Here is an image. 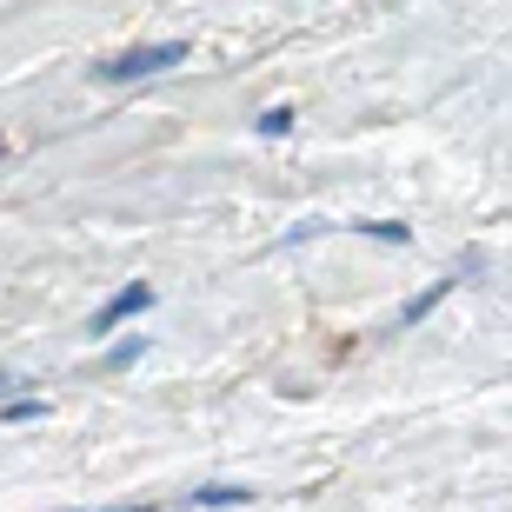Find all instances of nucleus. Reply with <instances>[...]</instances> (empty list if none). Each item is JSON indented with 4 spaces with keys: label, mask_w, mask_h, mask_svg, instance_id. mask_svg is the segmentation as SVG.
<instances>
[{
    "label": "nucleus",
    "mask_w": 512,
    "mask_h": 512,
    "mask_svg": "<svg viewBox=\"0 0 512 512\" xmlns=\"http://www.w3.org/2000/svg\"><path fill=\"white\" fill-rule=\"evenodd\" d=\"M247 486H200V493H187V506H247Z\"/></svg>",
    "instance_id": "7ed1b4c3"
},
{
    "label": "nucleus",
    "mask_w": 512,
    "mask_h": 512,
    "mask_svg": "<svg viewBox=\"0 0 512 512\" xmlns=\"http://www.w3.org/2000/svg\"><path fill=\"white\" fill-rule=\"evenodd\" d=\"M147 306H153V286H140V280H133V286H120L114 300H107V306L94 313V333H114L120 320H133V313H147Z\"/></svg>",
    "instance_id": "f03ea898"
},
{
    "label": "nucleus",
    "mask_w": 512,
    "mask_h": 512,
    "mask_svg": "<svg viewBox=\"0 0 512 512\" xmlns=\"http://www.w3.org/2000/svg\"><path fill=\"white\" fill-rule=\"evenodd\" d=\"M180 60H187V40H153V47H133V54L100 60L94 74H100V80H147V74H167V67H180Z\"/></svg>",
    "instance_id": "f257e3e1"
},
{
    "label": "nucleus",
    "mask_w": 512,
    "mask_h": 512,
    "mask_svg": "<svg viewBox=\"0 0 512 512\" xmlns=\"http://www.w3.org/2000/svg\"><path fill=\"white\" fill-rule=\"evenodd\" d=\"M140 346H147L140 333H133V340H120L114 353H107V366H114V373H120V366H133V360H140Z\"/></svg>",
    "instance_id": "39448f33"
},
{
    "label": "nucleus",
    "mask_w": 512,
    "mask_h": 512,
    "mask_svg": "<svg viewBox=\"0 0 512 512\" xmlns=\"http://www.w3.org/2000/svg\"><path fill=\"white\" fill-rule=\"evenodd\" d=\"M20 386H27V380H14V373H0V399H7V393H20Z\"/></svg>",
    "instance_id": "0eeeda50"
},
{
    "label": "nucleus",
    "mask_w": 512,
    "mask_h": 512,
    "mask_svg": "<svg viewBox=\"0 0 512 512\" xmlns=\"http://www.w3.org/2000/svg\"><path fill=\"white\" fill-rule=\"evenodd\" d=\"M446 293H453V280H433V286H426V293H419L413 306H406V313H399V326H413V320H426V313H433V306L446 300Z\"/></svg>",
    "instance_id": "20e7f679"
},
{
    "label": "nucleus",
    "mask_w": 512,
    "mask_h": 512,
    "mask_svg": "<svg viewBox=\"0 0 512 512\" xmlns=\"http://www.w3.org/2000/svg\"><path fill=\"white\" fill-rule=\"evenodd\" d=\"M286 127H293V114H286V107H273V114L260 120V133H286Z\"/></svg>",
    "instance_id": "423d86ee"
}]
</instances>
